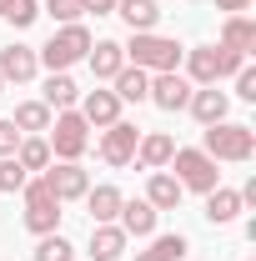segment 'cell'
I'll return each mask as SVG.
<instances>
[{"mask_svg": "<svg viewBox=\"0 0 256 261\" xmlns=\"http://www.w3.org/2000/svg\"><path fill=\"white\" fill-rule=\"evenodd\" d=\"M121 50H126V65H141V70H151V75L176 70V65H181V56H186L171 35H156V31H136Z\"/></svg>", "mask_w": 256, "mask_h": 261, "instance_id": "obj_1", "label": "cell"}, {"mask_svg": "<svg viewBox=\"0 0 256 261\" xmlns=\"http://www.w3.org/2000/svg\"><path fill=\"white\" fill-rule=\"evenodd\" d=\"M45 146H50V161H81L91 151V126L81 111H56L50 130H45Z\"/></svg>", "mask_w": 256, "mask_h": 261, "instance_id": "obj_2", "label": "cell"}, {"mask_svg": "<svg viewBox=\"0 0 256 261\" xmlns=\"http://www.w3.org/2000/svg\"><path fill=\"white\" fill-rule=\"evenodd\" d=\"M201 151H206L216 166L221 161H251L256 156V130L241 126V121H216V126H206Z\"/></svg>", "mask_w": 256, "mask_h": 261, "instance_id": "obj_3", "label": "cell"}, {"mask_svg": "<svg viewBox=\"0 0 256 261\" xmlns=\"http://www.w3.org/2000/svg\"><path fill=\"white\" fill-rule=\"evenodd\" d=\"M241 65H246V56H236V50L196 45V50H186V81H191V86H216L226 75H236Z\"/></svg>", "mask_w": 256, "mask_h": 261, "instance_id": "obj_4", "label": "cell"}, {"mask_svg": "<svg viewBox=\"0 0 256 261\" xmlns=\"http://www.w3.org/2000/svg\"><path fill=\"white\" fill-rule=\"evenodd\" d=\"M171 176L181 181V191H216L221 186V171H216V161L201 151V146H176V156H171Z\"/></svg>", "mask_w": 256, "mask_h": 261, "instance_id": "obj_5", "label": "cell"}, {"mask_svg": "<svg viewBox=\"0 0 256 261\" xmlns=\"http://www.w3.org/2000/svg\"><path fill=\"white\" fill-rule=\"evenodd\" d=\"M86 50H91V31L75 20V25H61V31L50 35V40L35 50V61L45 65V70H70L75 61H86Z\"/></svg>", "mask_w": 256, "mask_h": 261, "instance_id": "obj_6", "label": "cell"}, {"mask_svg": "<svg viewBox=\"0 0 256 261\" xmlns=\"http://www.w3.org/2000/svg\"><path fill=\"white\" fill-rule=\"evenodd\" d=\"M20 201H25V231L35 236H50V231H61V201L50 196V186L31 176L25 186H20Z\"/></svg>", "mask_w": 256, "mask_h": 261, "instance_id": "obj_7", "label": "cell"}, {"mask_svg": "<svg viewBox=\"0 0 256 261\" xmlns=\"http://www.w3.org/2000/svg\"><path fill=\"white\" fill-rule=\"evenodd\" d=\"M40 181L50 186V196H56L61 206L65 201H81V196L91 191V176L81 171V161H50L45 171H40Z\"/></svg>", "mask_w": 256, "mask_h": 261, "instance_id": "obj_8", "label": "cell"}, {"mask_svg": "<svg viewBox=\"0 0 256 261\" xmlns=\"http://www.w3.org/2000/svg\"><path fill=\"white\" fill-rule=\"evenodd\" d=\"M136 141H141V126H131V121L106 126L100 130V161L106 166H131L136 161Z\"/></svg>", "mask_w": 256, "mask_h": 261, "instance_id": "obj_9", "label": "cell"}, {"mask_svg": "<svg viewBox=\"0 0 256 261\" xmlns=\"http://www.w3.org/2000/svg\"><path fill=\"white\" fill-rule=\"evenodd\" d=\"M191 91H196V86L181 75V70H161V75H151V91H146V100H151V106H161V111H186Z\"/></svg>", "mask_w": 256, "mask_h": 261, "instance_id": "obj_10", "label": "cell"}, {"mask_svg": "<svg viewBox=\"0 0 256 261\" xmlns=\"http://www.w3.org/2000/svg\"><path fill=\"white\" fill-rule=\"evenodd\" d=\"M35 75H40L35 50L20 45V40H10V45L0 50V81H5V86H25V81H35Z\"/></svg>", "mask_w": 256, "mask_h": 261, "instance_id": "obj_11", "label": "cell"}, {"mask_svg": "<svg viewBox=\"0 0 256 261\" xmlns=\"http://www.w3.org/2000/svg\"><path fill=\"white\" fill-rule=\"evenodd\" d=\"M171 156H176V141L166 130H141V141H136V166L141 171H166Z\"/></svg>", "mask_w": 256, "mask_h": 261, "instance_id": "obj_12", "label": "cell"}, {"mask_svg": "<svg viewBox=\"0 0 256 261\" xmlns=\"http://www.w3.org/2000/svg\"><path fill=\"white\" fill-rule=\"evenodd\" d=\"M186 111H191L201 126H216V121H226V111H231V96L216 91V86H196L191 100H186Z\"/></svg>", "mask_w": 256, "mask_h": 261, "instance_id": "obj_13", "label": "cell"}, {"mask_svg": "<svg viewBox=\"0 0 256 261\" xmlns=\"http://www.w3.org/2000/svg\"><path fill=\"white\" fill-rule=\"evenodd\" d=\"M156 216H161V211L146 201V196H141V201H121L116 226L126 231V236H141V241H146V236H156Z\"/></svg>", "mask_w": 256, "mask_h": 261, "instance_id": "obj_14", "label": "cell"}, {"mask_svg": "<svg viewBox=\"0 0 256 261\" xmlns=\"http://www.w3.org/2000/svg\"><path fill=\"white\" fill-rule=\"evenodd\" d=\"M81 116H86V126H116L121 121V96L116 91H86L81 96Z\"/></svg>", "mask_w": 256, "mask_h": 261, "instance_id": "obj_15", "label": "cell"}, {"mask_svg": "<svg viewBox=\"0 0 256 261\" xmlns=\"http://www.w3.org/2000/svg\"><path fill=\"white\" fill-rule=\"evenodd\" d=\"M86 201V211H91V226H111L116 216H121V186H91V191L81 196Z\"/></svg>", "mask_w": 256, "mask_h": 261, "instance_id": "obj_16", "label": "cell"}, {"mask_svg": "<svg viewBox=\"0 0 256 261\" xmlns=\"http://www.w3.org/2000/svg\"><path fill=\"white\" fill-rule=\"evenodd\" d=\"M86 65H91V75H96V81H116V70L126 65V50H121V40H91V50H86Z\"/></svg>", "mask_w": 256, "mask_h": 261, "instance_id": "obj_17", "label": "cell"}, {"mask_svg": "<svg viewBox=\"0 0 256 261\" xmlns=\"http://www.w3.org/2000/svg\"><path fill=\"white\" fill-rule=\"evenodd\" d=\"M216 45H221V50H236V56H251L256 50V20L251 15H226Z\"/></svg>", "mask_w": 256, "mask_h": 261, "instance_id": "obj_18", "label": "cell"}, {"mask_svg": "<svg viewBox=\"0 0 256 261\" xmlns=\"http://www.w3.org/2000/svg\"><path fill=\"white\" fill-rule=\"evenodd\" d=\"M241 191H231V186H216V191H206V221L211 226H231L236 216H241Z\"/></svg>", "mask_w": 256, "mask_h": 261, "instance_id": "obj_19", "label": "cell"}, {"mask_svg": "<svg viewBox=\"0 0 256 261\" xmlns=\"http://www.w3.org/2000/svg\"><path fill=\"white\" fill-rule=\"evenodd\" d=\"M45 106H50V111H75V100H81V86H75V81H70V70H50V75H45Z\"/></svg>", "mask_w": 256, "mask_h": 261, "instance_id": "obj_20", "label": "cell"}, {"mask_svg": "<svg viewBox=\"0 0 256 261\" xmlns=\"http://www.w3.org/2000/svg\"><path fill=\"white\" fill-rule=\"evenodd\" d=\"M181 181L171 176V171H151V181H146V201L156 206V211H176L181 206Z\"/></svg>", "mask_w": 256, "mask_h": 261, "instance_id": "obj_21", "label": "cell"}, {"mask_svg": "<svg viewBox=\"0 0 256 261\" xmlns=\"http://www.w3.org/2000/svg\"><path fill=\"white\" fill-rule=\"evenodd\" d=\"M50 116H56V111H50L45 100H20L10 121H15L20 136H45V130H50Z\"/></svg>", "mask_w": 256, "mask_h": 261, "instance_id": "obj_22", "label": "cell"}, {"mask_svg": "<svg viewBox=\"0 0 256 261\" xmlns=\"http://www.w3.org/2000/svg\"><path fill=\"white\" fill-rule=\"evenodd\" d=\"M186 251H191V241L181 231H171V236H151V246L136 251L131 261H186Z\"/></svg>", "mask_w": 256, "mask_h": 261, "instance_id": "obj_23", "label": "cell"}, {"mask_svg": "<svg viewBox=\"0 0 256 261\" xmlns=\"http://www.w3.org/2000/svg\"><path fill=\"white\" fill-rule=\"evenodd\" d=\"M126 231L116 226V221H111V226H91V256L96 261H116L121 256V251H126Z\"/></svg>", "mask_w": 256, "mask_h": 261, "instance_id": "obj_24", "label": "cell"}, {"mask_svg": "<svg viewBox=\"0 0 256 261\" xmlns=\"http://www.w3.org/2000/svg\"><path fill=\"white\" fill-rule=\"evenodd\" d=\"M116 15L131 25V35L136 31H156V20H161L156 0H116Z\"/></svg>", "mask_w": 256, "mask_h": 261, "instance_id": "obj_25", "label": "cell"}, {"mask_svg": "<svg viewBox=\"0 0 256 261\" xmlns=\"http://www.w3.org/2000/svg\"><path fill=\"white\" fill-rule=\"evenodd\" d=\"M146 91H151V70H141V65H121L116 70V96H121V106L126 100H146Z\"/></svg>", "mask_w": 256, "mask_h": 261, "instance_id": "obj_26", "label": "cell"}, {"mask_svg": "<svg viewBox=\"0 0 256 261\" xmlns=\"http://www.w3.org/2000/svg\"><path fill=\"white\" fill-rule=\"evenodd\" d=\"M15 161H20V171H25V176H40V171L50 166V146H45V136H20Z\"/></svg>", "mask_w": 256, "mask_h": 261, "instance_id": "obj_27", "label": "cell"}, {"mask_svg": "<svg viewBox=\"0 0 256 261\" xmlns=\"http://www.w3.org/2000/svg\"><path fill=\"white\" fill-rule=\"evenodd\" d=\"M0 20H10V25H15V31H31L35 20H40V0H10V5H5V15H0Z\"/></svg>", "mask_w": 256, "mask_h": 261, "instance_id": "obj_28", "label": "cell"}, {"mask_svg": "<svg viewBox=\"0 0 256 261\" xmlns=\"http://www.w3.org/2000/svg\"><path fill=\"white\" fill-rule=\"evenodd\" d=\"M75 256V246L65 241L61 231H50V236H40V246H35V261H70Z\"/></svg>", "mask_w": 256, "mask_h": 261, "instance_id": "obj_29", "label": "cell"}, {"mask_svg": "<svg viewBox=\"0 0 256 261\" xmlns=\"http://www.w3.org/2000/svg\"><path fill=\"white\" fill-rule=\"evenodd\" d=\"M40 10H45V15L56 20V25H75V20L86 15V5H81V0H45Z\"/></svg>", "mask_w": 256, "mask_h": 261, "instance_id": "obj_30", "label": "cell"}, {"mask_svg": "<svg viewBox=\"0 0 256 261\" xmlns=\"http://www.w3.org/2000/svg\"><path fill=\"white\" fill-rule=\"evenodd\" d=\"M25 181H31V176L20 171V161H15V156H0V191H5V196H15L20 186H25Z\"/></svg>", "mask_w": 256, "mask_h": 261, "instance_id": "obj_31", "label": "cell"}, {"mask_svg": "<svg viewBox=\"0 0 256 261\" xmlns=\"http://www.w3.org/2000/svg\"><path fill=\"white\" fill-rule=\"evenodd\" d=\"M231 81H236V96H241V100H256V65H251V61L241 65Z\"/></svg>", "mask_w": 256, "mask_h": 261, "instance_id": "obj_32", "label": "cell"}, {"mask_svg": "<svg viewBox=\"0 0 256 261\" xmlns=\"http://www.w3.org/2000/svg\"><path fill=\"white\" fill-rule=\"evenodd\" d=\"M15 146H20V130H15V121H0V156H15Z\"/></svg>", "mask_w": 256, "mask_h": 261, "instance_id": "obj_33", "label": "cell"}, {"mask_svg": "<svg viewBox=\"0 0 256 261\" xmlns=\"http://www.w3.org/2000/svg\"><path fill=\"white\" fill-rule=\"evenodd\" d=\"M256 0H216V10H226V15H246Z\"/></svg>", "mask_w": 256, "mask_h": 261, "instance_id": "obj_34", "label": "cell"}, {"mask_svg": "<svg viewBox=\"0 0 256 261\" xmlns=\"http://www.w3.org/2000/svg\"><path fill=\"white\" fill-rule=\"evenodd\" d=\"M91 15H116V0H81Z\"/></svg>", "mask_w": 256, "mask_h": 261, "instance_id": "obj_35", "label": "cell"}, {"mask_svg": "<svg viewBox=\"0 0 256 261\" xmlns=\"http://www.w3.org/2000/svg\"><path fill=\"white\" fill-rule=\"evenodd\" d=\"M5 5H10V0H0V15H5Z\"/></svg>", "mask_w": 256, "mask_h": 261, "instance_id": "obj_36", "label": "cell"}, {"mask_svg": "<svg viewBox=\"0 0 256 261\" xmlns=\"http://www.w3.org/2000/svg\"><path fill=\"white\" fill-rule=\"evenodd\" d=\"M0 91H5V81H0Z\"/></svg>", "mask_w": 256, "mask_h": 261, "instance_id": "obj_37", "label": "cell"}]
</instances>
